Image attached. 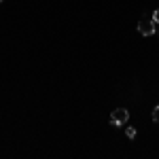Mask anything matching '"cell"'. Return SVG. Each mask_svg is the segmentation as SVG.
I'll list each match as a JSON object with an SVG mask.
<instances>
[{
    "label": "cell",
    "mask_w": 159,
    "mask_h": 159,
    "mask_svg": "<svg viewBox=\"0 0 159 159\" xmlns=\"http://www.w3.org/2000/svg\"><path fill=\"white\" fill-rule=\"evenodd\" d=\"M127 119H129V110L117 108V110H112V115H110V125L112 127H123L127 123Z\"/></svg>",
    "instance_id": "1"
},
{
    "label": "cell",
    "mask_w": 159,
    "mask_h": 159,
    "mask_svg": "<svg viewBox=\"0 0 159 159\" xmlns=\"http://www.w3.org/2000/svg\"><path fill=\"white\" fill-rule=\"evenodd\" d=\"M155 28H157L155 21H144V19H142V21L138 24V32H140L142 36H153V34H155Z\"/></svg>",
    "instance_id": "2"
},
{
    "label": "cell",
    "mask_w": 159,
    "mask_h": 159,
    "mask_svg": "<svg viewBox=\"0 0 159 159\" xmlns=\"http://www.w3.org/2000/svg\"><path fill=\"white\" fill-rule=\"evenodd\" d=\"M151 117H153V121H155V123H159V104L153 108V115H151Z\"/></svg>",
    "instance_id": "3"
},
{
    "label": "cell",
    "mask_w": 159,
    "mask_h": 159,
    "mask_svg": "<svg viewBox=\"0 0 159 159\" xmlns=\"http://www.w3.org/2000/svg\"><path fill=\"white\" fill-rule=\"evenodd\" d=\"M125 134H127V138H136V129H134V127H127Z\"/></svg>",
    "instance_id": "4"
},
{
    "label": "cell",
    "mask_w": 159,
    "mask_h": 159,
    "mask_svg": "<svg viewBox=\"0 0 159 159\" xmlns=\"http://www.w3.org/2000/svg\"><path fill=\"white\" fill-rule=\"evenodd\" d=\"M153 21H155V24H159V11L153 13Z\"/></svg>",
    "instance_id": "5"
},
{
    "label": "cell",
    "mask_w": 159,
    "mask_h": 159,
    "mask_svg": "<svg viewBox=\"0 0 159 159\" xmlns=\"http://www.w3.org/2000/svg\"><path fill=\"white\" fill-rule=\"evenodd\" d=\"M155 34H159V30H157V28H155Z\"/></svg>",
    "instance_id": "6"
},
{
    "label": "cell",
    "mask_w": 159,
    "mask_h": 159,
    "mask_svg": "<svg viewBox=\"0 0 159 159\" xmlns=\"http://www.w3.org/2000/svg\"><path fill=\"white\" fill-rule=\"evenodd\" d=\"M0 2H2V0H0Z\"/></svg>",
    "instance_id": "7"
}]
</instances>
